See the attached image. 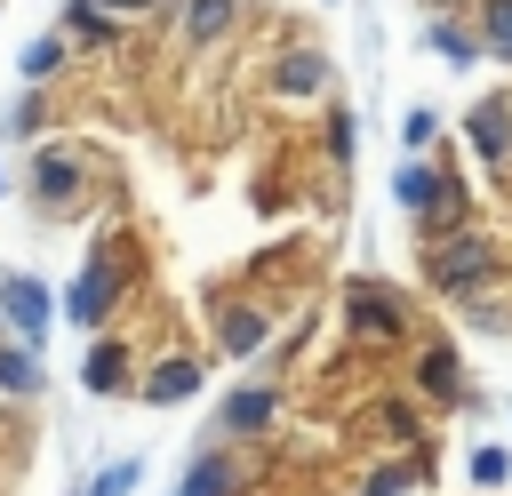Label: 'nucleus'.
<instances>
[{"mask_svg": "<svg viewBox=\"0 0 512 496\" xmlns=\"http://www.w3.org/2000/svg\"><path fill=\"white\" fill-rule=\"evenodd\" d=\"M200 376H208V368L176 352V360H160V368H144V376H136L128 392H136V400H152V408H176V400H192V392H200Z\"/></svg>", "mask_w": 512, "mask_h": 496, "instance_id": "obj_8", "label": "nucleus"}, {"mask_svg": "<svg viewBox=\"0 0 512 496\" xmlns=\"http://www.w3.org/2000/svg\"><path fill=\"white\" fill-rule=\"evenodd\" d=\"M504 472H512L504 448H472V488H504Z\"/></svg>", "mask_w": 512, "mask_h": 496, "instance_id": "obj_26", "label": "nucleus"}, {"mask_svg": "<svg viewBox=\"0 0 512 496\" xmlns=\"http://www.w3.org/2000/svg\"><path fill=\"white\" fill-rule=\"evenodd\" d=\"M272 88L280 96H328V56L320 48H288L280 72H272Z\"/></svg>", "mask_w": 512, "mask_h": 496, "instance_id": "obj_12", "label": "nucleus"}, {"mask_svg": "<svg viewBox=\"0 0 512 496\" xmlns=\"http://www.w3.org/2000/svg\"><path fill=\"white\" fill-rule=\"evenodd\" d=\"M408 488H424V456H392V464H376L352 496H408Z\"/></svg>", "mask_w": 512, "mask_h": 496, "instance_id": "obj_18", "label": "nucleus"}, {"mask_svg": "<svg viewBox=\"0 0 512 496\" xmlns=\"http://www.w3.org/2000/svg\"><path fill=\"white\" fill-rule=\"evenodd\" d=\"M240 488H248V472H240L232 456H216V448L184 472V496H240Z\"/></svg>", "mask_w": 512, "mask_h": 496, "instance_id": "obj_14", "label": "nucleus"}, {"mask_svg": "<svg viewBox=\"0 0 512 496\" xmlns=\"http://www.w3.org/2000/svg\"><path fill=\"white\" fill-rule=\"evenodd\" d=\"M40 128H48V96L32 88V96H24L16 112H8V136H40Z\"/></svg>", "mask_w": 512, "mask_h": 496, "instance_id": "obj_24", "label": "nucleus"}, {"mask_svg": "<svg viewBox=\"0 0 512 496\" xmlns=\"http://www.w3.org/2000/svg\"><path fill=\"white\" fill-rule=\"evenodd\" d=\"M416 392H424L432 408H464V400H472V384H464V360H456L448 344H424V352H416Z\"/></svg>", "mask_w": 512, "mask_h": 496, "instance_id": "obj_7", "label": "nucleus"}, {"mask_svg": "<svg viewBox=\"0 0 512 496\" xmlns=\"http://www.w3.org/2000/svg\"><path fill=\"white\" fill-rule=\"evenodd\" d=\"M368 424H376L392 448H408V456H416V440H424V416H416V400H376V408H368Z\"/></svg>", "mask_w": 512, "mask_h": 496, "instance_id": "obj_16", "label": "nucleus"}, {"mask_svg": "<svg viewBox=\"0 0 512 496\" xmlns=\"http://www.w3.org/2000/svg\"><path fill=\"white\" fill-rule=\"evenodd\" d=\"M232 24H240V0H184V40L192 48H216Z\"/></svg>", "mask_w": 512, "mask_h": 496, "instance_id": "obj_13", "label": "nucleus"}, {"mask_svg": "<svg viewBox=\"0 0 512 496\" xmlns=\"http://www.w3.org/2000/svg\"><path fill=\"white\" fill-rule=\"evenodd\" d=\"M64 32L88 40V48H112V40H120V16L96 8V0H64Z\"/></svg>", "mask_w": 512, "mask_h": 496, "instance_id": "obj_17", "label": "nucleus"}, {"mask_svg": "<svg viewBox=\"0 0 512 496\" xmlns=\"http://www.w3.org/2000/svg\"><path fill=\"white\" fill-rule=\"evenodd\" d=\"M424 8H432V16H448V8H464V0H424Z\"/></svg>", "mask_w": 512, "mask_h": 496, "instance_id": "obj_29", "label": "nucleus"}, {"mask_svg": "<svg viewBox=\"0 0 512 496\" xmlns=\"http://www.w3.org/2000/svg\"><path fill=\"white\" fill-rule=\"evenodd\" d=\"M80 384H88L96 400L128 392V384H136V376H128V344H120V336H96V344H88V360H80Z\"/></svg>", "mask_w": 512, "mask_h": 496, "instance_id": "obj_10", "label": "nucleus"}, {"mask_svg": "<svg viewBox=\"0 0 512 496\" xmlns=\"http://www.w3.org/2000/svg\"><path fill=\"white\" fill-rule=\"evenodd\" d=\"M272 416H280V392H272V384H240V392H224V416H216V424H224L232 440H256Z\"/></svg>", "mask_w": 512, "mask_h": 496, "instance_id": "obj_9", "label": "nucleus"}, {"mask_svg": "<svg viewBox=\"0 0 512 496\" xmlns=\"http://www.w3.org/2000/svg\"><path fill=\"white\" fill-rule=\"evenodd\" d=\"M96 8H112V16H144V8H160V0H96Z\"/></svg>", "mask_w": 512, "mask_h": 496, "instance_id": "obj_28", "label": "nucleus"}, {"mask_svg": "<svg viewBox=\"0 0 512 496\" xmlns=\"http://www.w3.org/2000/svg\"><path fill=\"white\" fill-rule=\"evenodd\" d=\"M216 344H224V360H248V352L264 344V312H256V304H240V296H232V304H216Z\"/></svg>", "mask_w": 512, "mask_h": 496, "instance_id": "obj_11", "label": "nucleus"}, {"mask_svg": "<svg viewBox=\"0 0 512 496\" xmlns=\"http://www.w3.org/2000/svg\"><path fill=\"white\" fill-rule=\"evenodd\" d=\"M464 144L480 152V168H504L512 160V96H480L464 112Z\"/></svg>", "mask_w": 512, "mask_h": 496, "instance_id": "obj_6", "label": "nucleus"}, {"mask_svg": "<svg viewBox=\"0 0 512 496\" xmlns=\"http://www.w3.org/2000/svg\"><path fill=\"white\" fill-rule=\"evenodd\" d=\"M120 288H128V264H120V256H88V264H80V280L64 288V320H80V328L112 320Z\"/></svg>", "mask_w": 512, "mask_h": 496, "instance_id": "obj_4", "label": "nucleus"}, {"mask_svg": "<svg viewBox=\"0 0 512 496\" xmlns=\"http://www.w3.org/2000/svg\"><path fill=\"white\" fill-rule=\"evenodd\" d=\"M56 64H64V40H56V32H48V40H24V56H16V72H24V88H40V80H48Z\"/></svg>", "mask_w": 512, "mask_h": 496, "instance_id": "obj_21", "label": "nucleus"}, {"mask_svg": "<svg viewBox=\"0 0 512 496\" xmlns=\"http://www.w3.org/2000/svg\"><path fill=\"white\" fill-rule=\"evenodd\" d=\"M432 48H440L448 64H472V56H480V40H472V32H456L448 16H432Z\"/></svg>", "mask_w": 512, "mask_h": 496, "instance_id": "obj_22", "label": "nucleus"}, {"mask_svg": "<svg viewBox=\"0 0 512 496\" xmlns=\"http://www.w3.org/2000/svg\"><path fill=\"white\" fill-rule=\"evenodd\" d=\"M0 320L16 328V344L40 352V336H48V320H56V296H48L32 272H8V280H0Z\"/></svg>", "mask_w": 512, "mask_h": 496, "instance_id": "obj_5", "label": "nucleus"}, {"mask_svg": "<svg viewBox=\"0 0 512 496\" xmlns=\"http://www.w3.org/2000/svg\"><path fill=\"white\" fill-rule=\"evenodd\" d=\"M496 272H504V264H496V240H488V232H472V224L424 248V280H432L440 296H464V304H480V296L496 288Z\"/></svg>", "mask_w": 512, "mask_h": 496, "instance_id": "obj_1", "label": "nucleus"}, {"mask_svg": "<svg viewBox=\"0 0 512 496\" xmlns=\"http://www.w3.org/2000/svg\"><path fill=\"white\" fill-rule=\"evenodd\" d=\"M336 312H344V336H360V344H400L408 336V296L384 288V280H352Z\"/></svg>", "mask_w": 512, "mask_h": 496, "instance_id": "obj_2", "label": "nucleus"}, {"mask_svg": "<svg viewBox=\"0 0 512 496\" xmlns=\"http://www.w3.org/2000/svg\"><path fill=\"white\" fill-rule=\"evenodd\" d=\"M352 144H360L352 112H344V104H328V160H352Z\"/></svg>", "mask_w": 512, "mask_h": 496, "instance_id": "obj_25", "label": "nucleus"}, {"mask_svg": "<svg viewBox=\"0 0 512 496\" xmlns=\"http://www.w3.org/2000/svg\"><path fill=\"white\" fill-rule=\"evenodd\" d=\"M432 136H440V120H432L424 104H408V112H400V144H408V160H416V152H424Z\"/></svg>", "mask_w": 512, "mask_h": 496, "instance_id": "obj_23", "label": "nucleus"}, {"mask_svg": "<svg viewBox=\"0 0 512 496\" xmlns=\"http://www.w3.org/2000/svg\"><path fill=\"white\" fill-rule=\"evenodd\" d=\"M0 392H40V352L32 344H0Z\"/></svg>", "mask_w": 512, "mask_h": 496, "instance_id": "obj_19", "label": "nucleus"}, {"mask_svg": "<svg viewBox=\"0 0 512 496\" xmlns=\"http://www.w3.org/2000/svg\"><path fill=\"white\" fill-rule=\"evenodd\" d=\"M128 488H136V456H120V464H104L88 480V496H128Z\"/></svg>", "mask_w": 512, "mask_h": 496, "instance_id": "obj_27", "label": "nucleus"}, {"mask_svg": "<svg viewBox=\"0 0 512 496\" xmlns=\"http://www.w3.org/2000/svg\"><path fill=\"white\" fill-rule=\"evenodd\" d=\"M32 200H40L48 216H72V208L88 200V160L64 152V144H40V152H32Z\"/></svg>", "mask_w": 512, "mask_h": 496, "instance_id": "obj_3", "label": "nucleus"}, {"mask_svg": "<svg viewBox=\"0 0 512 496\" xmlns=\"http://www.w3.org/2000/svg\"><path fill=\"white\" fill-rule=\"evenodd\" d=\"M440 184H448V176H440V168H432L424 152H416V160H408V168L392 176V192H400V208H408V216H424V208L440 200Z\"/></svg>", "mask_w": 512, "mask_h": 496, "instance_id": "obj_15", "label": "nucleus"}, {"mask_svg": "<svg viewBox=\"0 0 512 496\" xmlns=\"http://www.w3.org/2000/svg\"><path fill=\"white\" fill-rule=\"evenodd\" d=\"M480 48L496 64H512V0H480Z\"/></svg>", "mask_w": 512, "mask_h": 496, "instance_id": "obj_20", "label": "nucleus"}]
</instances>
